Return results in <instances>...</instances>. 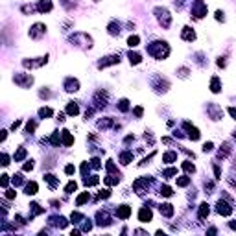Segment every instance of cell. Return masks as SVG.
<instances>
[{
	"label": "cell",
	"mask_w": 236,
	"mask_h": 236,
	"mask_svg": "<svg viewBox=\"0 0 236 236\" xmlns=\"http://www.w3.org/2000/svg\"><path fill=\"white\" fill-rule=\"evenodd\" d=\"M13 83H17L18 87H22V89H26V87H30V85L33 83V78H31L30 74H24V72H18V74H15V76H13Z\"/></svg>",
	"instance_id": "1"
},
{
	"label": "cell",
	"mask_w": 236,
	"mask_h": 236,
	"mask_svg": "<svg viewBox=\"0 0 236 236\" xmlns=\"http://www.w3.org/2000/svg\"><path fill=\"white\" fill-rule=\"evenodd\" d=\"M44 31H46V26H44L42 22H37V24L31 26V30H30V37H31V39H39V37L44 35Z\"/></svg>",
	"instance_id": "2"
},
{
	"label": "cell",
	"mask_w": 236,
	"mask_h": 236,
	"mask_svg": "<svg viewBox=\"0 0 236 236\" xmlns=\"http://www.w3.org/2000/svg\"><path fill=\"white\" fill-rule=\"evenodd\" d=\"M192 11H194V15H196L198 18H201V17L207 15V4H205L203 0H198V2L192 6Z\"/></svg>",
	"instance_id": "3"
},
{
	"label": "cell",
	"mask_w": 236,
	"mask_h": 236,
	"mask_svg": "<svg viewBox=\"0 0 236 236\" xmlns=\"http://www.w3.org/2000/svg\"><path fill=\"white\" fill-rule=\"evenodd\" d=\"M114 63H120V55H111V57H105V61H100V63H98V68H105V66L114 65Z\"/></svg>",
	"instance_id": "4"
},
{
	"label": "cell",
	"mask_w": 236,
	"mask_h": 236,
	"mask_svg": "<svg viewBox=\"0 0 236 236\" xmlns=\"http://www.w3.org/2000/svg\"><path fill=\"white\" fill-rule=\"evenodd\" d=\"M209 111H210V114H212V120H220V118L223 116V111H222L216 103H210V105H209Z\"/></svg>",
	"instance_id": "5"
},
{
	"label": "cell",
	"mask_w": 236,
	"mask_h": 236,
	"mask_svg": "<svg viewBox=\"0 0 236 236\" xmlns=\"http://www.w3.org/2000/svg\"><path fill=\"white\" fill-rule=\"evenodd\" d=\"M151 210L150 209H140V212H138V220L142 222V223H150L151 222Z\"/></svg>",
	"instance_id": "6"
},
{
	"label": "cell",
	"mask_w": 236,
	"mask_h": 236,
	"mask_svg": "<svg viewBox=\"0 0 236 236\" xmlns=\"http://www.w3.org/2000/svg\"><path fill=\"white\" fill-rule=\"evenodd\" d=\"M65 89H66L68 92H76V90L79 89V83H78V79H72V78H68V79L65 81Z\"/></svg>",
	"instance_id": "7"
},
{
	"label": "cell",
	"mask_w": 236,
	"mask_h": 236,
	"mask_svg": "<svg viewBox=\"0 0 236 236\" xmlns=\"http://www.w3.org/2000/svg\"><path fill=\"white\" fill-rule=\"evenodd\" d=\"M216 210H218L222 216H229V214L233 212V209H231L225 201H218V209H216Z\"/></svg>",
	"instance_id": "8"
},
{
	"label": "cell",
	"mask_w": 236,
	"mask_h": 236,
	"mask_svg": "<svg viewBox=\"0 0 236 236\" xmlns=\"http://www.w3.org/2000/svg\"><path fill=\"white\" fill-rule=\"evenodd\" d=\"M37 9H39L41 13H50V11H52V2H50V0H39Z\"/></svg>",
	"instance_id": "9"
},
{
	"label": "cell",
	"mask_w": 236,
	"mask_h": 236,
	"mask_svg": "<svg viewBox=\"0 0 236 236\" xmlns=\"http://www.w3.org/2000/svg\"><path fill=\"white\" fill-rule=\"evenodd\" d=\"M185 127L188 129V137H190L192 140H198V138H199V131H198V127H194L190 122H186V124H185Z\"/></svg>",
	"instance_id": "10"
},
{
	"label": "cell",
	"mask_w": 236,
	"mask_h": 236,
	"mask_svg": "<svg viewBox=\"0 0 236 236\" xmlns=\"http://www.w3.org/2000/svg\"><path fill=\"white\" fill-rule=\"evenodd\" d=\"M116 214H118V218L127 220V218H129V214H131V209H129L127 205H120V207H118V210H116Z\"/></svg>",
	"instance_id": "11"
},
{
	"label": "cell",
	"mask_w": 236,
	"mask_h": 236,
	"mask_svg": "<svg viewBox=\"0 0 236 236\" xmlns=\"http://www.w3.org/2000/svg\"><path fill=\"white\" fill-rule=\"evenodd\" d=\"M161 214H162V216H166V218H172V216H174V207H172L170 203L161 205Z\"/></svg>",
	"instance_id": "12"
},
{
	"label": "cell",
	"mask_w": 236,
	"mask_h": 236,
	"mask_svg": "<svg viewBox=\"0 0 236 236\" xmlns=\"http://www.w3.org/2000/svg\"><path fill=\"white\" fill-rule=\"evenodd\" d=\"M183 39L185 41H194L196 39V33L192 28H183Z\"/></svg>",
	"instance_id": "13"
},
{
	"label": "cell",
	"mask_w": 236,
	"mask_h": 236,
	"mask_svg": "<svg viewBox=\"0 0 236 236\" xmlns=\"http://www.w3.org/2000/svg\"><path fill=\"white\" fill-rule=\"evenodd\" d=\"M210 90L212 92H220L222 90V85H220V78H212V81H210Z\"/></svg>",
	"instance_id": "14"
},
{
	"label": "cell",
	"mask_w": 236,
	"mask_h": 236,
	"mask_svg": "<svg viewBox=\"0 0 236 236\" xmlns=\"http://www.w3.org/2000/svg\"><path fill=\"white\" fill-rule=\"evenodd\" d=\"M37 188H39V186H37V183H33V181H31V183H28V185H26V194H28V196H35V194H37Z\"/></svg>",
	"instance_id": "15"
},
{
	"label": "cell",
	"mask_w": 236,
	"mask_h": 236,
	"mask_svg": "<svg viewBox=\"0 0 236 236\" xmlns=\"http://www.w3.org/2000/svg\"><path fill=\"white\" fill-rule=\"evenodd\" d=\"M66 113H68L70 116H76V114L79 113V109H78V105H76L74 102H70V103L66 105Z\"/></svg>",
	"instance_id": "16"
},
{
	"label": "cell",
	"mask_w": 236,
	"mask_h": 236,
	"mask_svg": "<svg viewBox=\"0 0 236 236\" xmlns=\"http://www.w3.org/2000/svg\"><path fill=\"white\" fill-rule=\"evenodd\" d=\"M61 135H63V144H65V146H70V144L74 142V137L70 135V131H63Z\"/></svg>",
	"instance_id": "17"
},
{
	"label": "cell",
	"mask_w": 236,
	"mask_h": 236,
	"mask_svg": "<svg viewBox=\"0 0 236 236\" xmlns=\"http://www.w3.org/2000/svg\"><path fill=\"white\" fill-rule=\"evenodd\" d=\"M44 181H48V185H50L52 188H55V186L59 185V179H55V175H52V174L44 175Z\"/></svg>",
	"instance_id": "18"
},
{
	"label": "cell",
	"mask_w": 236,
	"mask_h": 236,
	"mask_svg": "<svg viewBox=\"0 0 236 236\" xmlns=\"http://www.w3.org/2000/svg\"><path fill=\"white\" fill-rule=\"evenodd\" d=\"M54 114V111L50 109V107H42V109H39V116L41 118H48V116H52Z\"/></svg>",
	"instance_id": "19"
},
{
	"label": "cell",
	"mask_w": 236,
	"mask_h": 236,
	"mask_svg": "<svg viewBox=\"0 0 236 236\" xmlns=\"http://www.w3.org/2000/svg\"><path fill=\"white\" fill-rule=\"evenodd\" d=\"M131 159H133V153H129V151H124V153L120 155L122 164H129V162H131Z\"/></svg>",
	"instance_id": "20"
},
{
	"label": "cell",
	"mask_w": 236,
	"mask_h": 236,
	"mask_svg": "<svg viewBox=\"0 0 236 236\" xmlns=\"http://www.w3.org/2000/svg\"><path fill=\"white\" fill-rule=\"evenodd\" d=\"M26 153H28V151H26V150H24V148H18V151H17V153H15V155H13V159H15V161H17V162H18V161H22V159H24V157H26Z\"/></svg>",
	"instance_id": "21"
},
{
	"label": "cell",
	"mask_w": 236,
	"mask_h": 236,
	"mask_svg": "<svg viewBox=\"0 0 236 236\" xmlns=\"http://www.w3.org/2000/svg\"><path fill=\"white\" fill-rule=\"evenodd\" d=\"M209 216V205L207 203H203L201 205V209H199V220H205Z\"/></svg>",
	"instance_id": "22"
},
{
	"label": "cell",
	"mask_w": 236,
	"mask_h": 236,
	"mask_svg": "<svg viewBox=\"0 0 236 236\" xmlns=\"http://www.w3.org/2000/svg\"><path fill=\"white\" fill-rule=\"evenodd\" d=\"M129 61H131V65H138L142 59H140V55H138L137 52H131V54H129Z\"/></svg>",
	"instance_id": "23"
},
{
	"label": "cell",
	"mask_w": 236,
	"mask_h": 236,
	"mask_svg": "<svg viewBox=\"0 0 236 236\" xmlns=\"http://www.w3.org/2000/svg\"><path fill=\"white\" fill-rule=\"evenodd\" d=\"M175 159H177V153H174V151L164 153V157H162V161H164V162H174Z\"/></svg>",
	"instance_id": "24"
},
{
	"label": "cell",
	"mask_w": 236,
	"mask_h": 236,
	"mask_svg": "<svg viewBox=\"0 0 236 236\" xmlns=\"http://www.w3.org/2000/svg\"><path fill=\"white\" fill-rule=\"evenodd\" d=\"M109 33H111V35H118V33H120V26H116V22L109 24Z\"/></svg>",
	"instance_id": "25"
},
{
	"label": "cell",
	"mask_w": 236,
	"mask_h": 236,
	"mask_svg": "<svg viewBox=\"0 0 236 236\" xmlns=\"http://www.w3.org/2000/svg\"><path fill=\"white\" fill-rule=\"evenodd\" d=\"M138 41H140V39H138V35H131V37L127 39V44H129L131 48H135V46L138 44Z\"/></svg>",
	"instance_id": "26"
},
{
	"label": "cell",
	"mask_w": 236,
	"mask_h": 236,
	"mask_svg": "<svg viewBox=\"0 0 236 236\" xmlns=\"http://www.w3.org/2000/svg\"><path fill=\"white\" fill-rule=\"evenodd\" d=\"M118 109H120L122 113H126V111L129 109V102H127V100H120V103H118Z\"/></svg>",
	"instance_id": "27"
},
{
	"label": "cell",
	"mask_w": 236,
	"mask_h": 236,
	"mask_svg": "<svg viewBox=\"0 0 236 236\" xmlns=\"http://www.w3.org/2000/svg\"><path fill=\"white\" fill-rule=\"evenodd\" d=\"M118 181H120V175H118V177H116V175H109V177L105 179V183H107V185H116Z\"/></svg>",
	"instance_id": "28"
},
{
	"label": "cell",
	"mask_w": 236,
	"mask_h": 236,
	"mask_svg": "<svg viewBox=\"0 0 236 236\" xmlns=\"http://www.w3.org/2000/svg\"><path fill=\"white\" fill-rule=\"evenodd\" d=\"M87 199H89V192H85V194H81V196L78 198V201H76V205L79 207V205H83V203H85Z\"/></svg>",
	"instance_id": "29"
},
{
	"label": "cell",
	"mask_w": 236,
	"mask_h": 236,
	"mask_svg": "<svg viewBox=\"0 0 236 236\" xmlns=\"http://www.w3.org/2000/svg\"><path fill=\"white\" fill-rule=\"evenodd\" d=\"M65 190H66V194H72V192H76V183H74V181H70V183L66 185V188H65Z\"/></svg>",
	"instance_id": "30"
},
{
	"label": "cell",
	"mask_w": 236,
	"mask_h": 236,
	"mask_svg": "<svg viewBox=\"0 0 236 236\" xmlns=\"http://www.w3.org/2000/svg\"><path fill=\"white\" fill-rule=\"evenodd\" d=\"M161 194H162V196H166V198H170L174 192H172V188H170V186H162V188H161Z\"/></svg>",
	"instance_id": "31"
},
{
	"label": "cell",
	"mask_w": 236,
	"mask_h": 236,
	"mask_svg": "<svg viewBox=\"0 0 236 236\" xmlns=\"http://www.w3.org/2000/svg\"><path fill=\"white\" fill-rule=\"evenodd\" d=\"M35 127H37V124H35V122H28V124H26V131H28V133L35 131Z\"/></svg>",
	"instance_id": "32"
},
{
	"label": "cell",
	"mask_w": 236,
	"mask_h": 236,
	"mask_svg": "<svg viewBox=\"0 0 236 236\" xmlns=\"http://www.w3.org/2000/svg\"><path fill=\"white\" fill-rule=\"evenodd\" d=\"M183 168H185L186 172H194V170H196V166H194V164H190L188 161H186V162H183Z\"/></svg>",
	"instance_id": "33"
},
{
	"label": "cell",
	"mask_w": 236,
	"mask_h": 236,
	"mask_svg": "<svg viewBox=\"0 0 236 236\" xmlns=\"http://www.w3.org/2000/svg\"><path fill=\"white\" fill-rule=\"evenodd\" d=\"M188 183H190L188 177H181V179H177V185H179V186H186Z\"/></svg>",
	"instance_id": "34"
},
{
	"label": "cell",
	"mask_w": 236,
	"mask_h": 236,
	"mask_svg": "<svg viewBox=\"0 0 236 236\" xmlns=\"http://www.w3.org/2000/svg\"><path fill=\"white\" fill-rule=\"evenodd\" d=\"M212 148H214L212 142H205V144H203V151H212Z\"/></svg>",
	"instance_id": "35"
},
{
	"label": "cell",
	"mask_w": 236,
	"mask_h": 236,
	"mask_svg": "<svg viewBox=\"0 0 236 236\" xmlns=\"http://www.w3.org/2000/svg\"><path fill=\"white\" fill-rule=\"evenodd\" d=\"M74 172H76V168H74V166H72V164H68V166H66V168H65V174H68V175H72V174H74Z\"/></svg>",
	"instance_id": "36"
},
{
	"label": "cell",
	"mask_w": 236,
	"mask_h": 236,
	"mask_svg": "<svg viewBox=\"0 0 236 236\" xmlns=\"http://www.w3.org/2000/svg\"><path fill=\"white\" fill-rule=\"evenodd\" d=\"M2 164H4V166H7V164H9V157H7L6 153L2 155Z\"/></svg>",
	"instance_id": "37"
},
{
	"label": "cell",
	"mask_w": 236,
	"mask_h": 236,
	"mask_svg": "<svg viewBox=\"0 0 236 236\" xmlns=\"http://www.w3.org/2000/svg\"><path fill=\"white\" fill-rule=\"evenodd\" d=\"M164 175H166V177H172V175H175V170H174V168H170V170H166V172H164Z\"/></svg>",
	"instance_id": "38"
},
{
	"label": "cell",
	"mask_w": 236,
	"mask_h": 236,
	"mask_svg": "<svg viewBox=\"0 0 236 236\" xmlns=\"http://www.w3.org/2000/svg\"><path fill=\"white\" fill-rule=\"evenodd\" d=\"M6 198L13 199V198H15V190H6Z\"/></svg>",
	"instance_id": "39"
},
{
	"label": "cell",
	"mask_w": 236,
	"mask_h": 236,
	"mask_svg": "<svg viewBox=\"0 0 236 236\" xmlns=\"http://www.w3.org/2000/svg\"><path fill=\"white\" fill-rule=\"evenodd\" d=\"M142 113H144V109H142V107H137V109H135V114H137L138 118L142 116Z\"/></svg>",
	"instance_id": "40"
},
{
	"label": "cell",
	"mask_w": 236,
	"mask_h": 236,
	"mask_svg": "<svg viewBox=\"0 0 236 236\" xmlns=\"http://www.w3.org/2000/svg\"><path fill=\"white\" fill-rule=\"evenodd\" d=\"M216 18H218V20H223V18H225V17H223V11H216Z\"/></svg>",
	"instance_id": "41"
},
{
	"label": "cell",
	"mask_w": 236,
	"mask_h": 236,
	"mask_svg": "<svg viewBox=\"0 0 236 236\" xmlns=\"http://www.w3.org/2000/svg\"><path fill=\"white\" fill-rule=\"evenodd\" d=\"M18 126H20V120H17V122H13V124H11V131H15V129H17Z\"/></svg>",
	"instance_id": "42"
},
{
	"label": "cell",
	"mask_w": 236,
	"mask_h": 236,
	"mask_svg": "<svg viewBox=\"0 0 236 236\" xmlns=\"http://www.w3.org/2000/svg\"><path fill=\"white\" fill-rule=\"evenodd\" d=\"M2 186H4V188L7 186V175H2Z\"/></svg>",
	"instance_id": "43"
},
{
	"label": "cell",
	"mask_w": 236,
	"mask_h": 236,
	"mask_svg": "<svg viewBox=\"0 0 236 236\" xmlns=\"http://www.w3.org/2000/svg\"><path fill=\"white\" fill-rule=\"evenodd\" d=\"M229 113H231V116L236 120V109H234V107H229Z\"/></svg>",
	"instance_id": "44"
}]
</instances>
